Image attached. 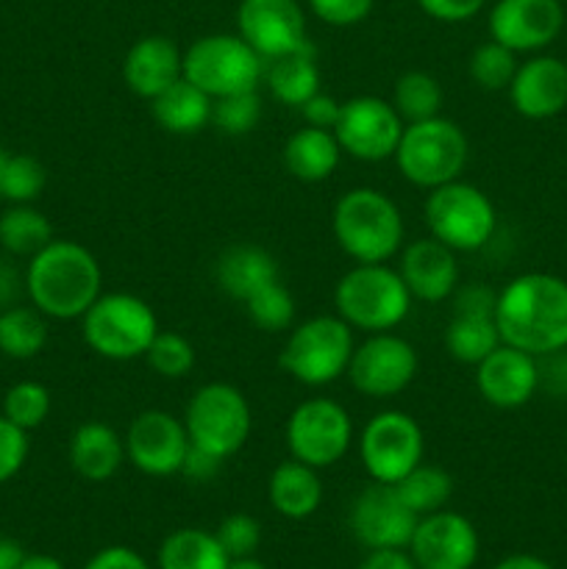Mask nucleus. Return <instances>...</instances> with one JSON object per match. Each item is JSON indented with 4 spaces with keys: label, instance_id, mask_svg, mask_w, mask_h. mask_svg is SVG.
<instances>
[{
    "label": "nucleus",
    "instance_id": "f257e3e1",
    "mask_svg": "<svg viewBox=\"0 0 567 569\" xmlns=\"http://www.w3.org/2000/svg\"><path fill=\"white\" fill-rule=\"evenodd\" d=\"M500 342L523 353L567 350V281L550 272H526L506 283L495 306Z\"/></svg>",
    "mask_w": 567,
    "mask_h": 569
},
{
    "label": "nucleus",
    "instance_id": "f03ea898",
    "mask_svg": "<svg viewBox=\"0 0 567 569\" xmlns=\"http://www.w3.org/2000/svg\"><path fill=\"white\" fill-rule=\"evenodd\" d=\"M22 287L48 320H81L103 295V270L89 248L53 239L28 259Z\"/></svg>",
    "mask_w": 567,
    "mask_h": 569
},
{
    "label": "nucleus",
    "instance_id": "7ed1b4c3",
    "mask_svg": "<svg viewBox=\"0 0 567 569\" xmlns=\"http://www.w3.org/2000/svg\"><path fill=\"white\" fill-rule=\"evenodd\" d=\"M331 231L339 250L354 264H387L400 253L406 239L398 203L387 192L372 187L348 189L337 200Z\"/></svg>",
    "mask_w": 567,
    "mask_h": 569
},
{
    "label": "nucleus",
    "instance_id": "20e7f679",
    "mask_svg": "<svg viewBox=\"0 0 567 569\" xmlns=\"http://www.w3.org/2000/svg\"><path fill=\"white\" fill-rule=\"evenodd\" d=\"M411 292L406 289L398 267L387 264H354L334 289L337 315L354 331L384 333L395 331L409 317Z\"/></svg>",
    "mask_w": 567,
    "mask_h": 569
},
{
    "label": "nucleus",
    "instance_id": "39448f33",
    "mask_svg": "<svg viewBox=\"0 0 567 569\" xmlns=\"http://www.w3.org/2000/svg\"><path fill=\"white\" fill-rule=\"evenodd\" d=\"M356 339L339 315H317L289 328L278 365L292 381L320 389L348 372Z\"/></svg>",
    "mask_w": 567,
    "mask_h": 569
},
{
    "label": "nucleus",
    "instance_id": "423d86ee",
    "mask_svg": "<svg viewBox=\"0 0 567 569\" xmlns=\"http://www.w3.org/2000/svg\"><path fill=\"white\" fill-rule=\"evenodd\" d=\"M392 159L406 181L428 192L461 178L470 159V142L454 120L439 114L431 120L409 122L400 133Z\"/></svg>",
    "mask_w": 567,
    "mask_h": 569
},
{
    "label": "nucleus",
    "instance_id": "0eeeda50",
    "mask_svg": "<svg viewBox=\"0 0 567 569\" xmlns=\"http://www.w3.org/2000/svg\"><path fill=\"white\" fill-rule=\"evenodd\" d=\"M189 445L215 459L228 461L245 448L253 428V411L242 389L226 381H211L195 389L183 411Z\"/></svg>",
    "mask_w": 567,
    "mask_h": 569
},
{
    "label": "nucleus",
    "instance_id": "6e6552de",
    "mask_svg": "<svg viewBox=\"0 0 567 569\" xmlns=\"http://www.w3.org/2000/svg\"><path fill=\"white\" fill-rule=\"evenodd\" d=\"M81 333L100 359L133 361L145 359L159 333V320L137 295L106 292L81 317Z\"/></svg>",
    "mask_w": 567,
    "mask_h": 569
},
{
    "label": "nucleus",
    "instance_id": "1a4fd4ad",
    "mask_svg": "<svg viewBox=\"0 0 567 569\" xmlns=\"http://www.w3.org/2000/svg\"><path fill=\"white\" fill-rule=\"evenodd\" d=\"M422 217H426L428 237L448 244L456 253H476L487 248L498 228V211L493 200L484 194V189L461 178L428 189Z\"/></svg>",
    "mask_w": 567,
    "mask_h": 569
},
{
    "label": "nucleus",
    "instance_id": "9d476101",
    "mask_svg": "<svg viewBox=\"0 0 567 569\" xmlns=\"http://www.w3.org/2000/svg\"><path fill=\"white\" fill-rule=\"evenodd\" d=\"M183 78L209 98L259 89L265 59L239 33H206L183 50Z\"/></svg>",
    "mask_w": 567,
    "mask_h": 569
},
{
    "label": "nucleus",
    "instance_id": "9b49d317",
    "mask_svg": "<svg viewBox=\"0 0 567 569\" xmlns=\"http://www.w3.org/2000/svg\"><path fill=\"white\" fill-rule=\"evenodd\" d=\"M289 459L315 470L342 461L354 445V420L348 409L331 398H306L292 409L284 428Z\"/></svg>",
    "mask_w": 567,
    "mask_h": 569
},
{
    "label": "nucleus",
    "instance_id": "f8f14e48",
    "mask_svg": "<svg viewBox=\"0 0 567 569\" xmlns=\"http://www.w3.org/2000/svg\"><path fill=\"white\" fill-rule=\"evenodd\" d=\"M422 453H426L422 428L406 411H378L361 428L359 459L370 481L398 483L420 465Z\"/></svg>",
    "mask_w": 567,
    "mask_h": 569
},
{
    "label": "nucleus",
    "instance_id": "ddd939ff",
    "mask_svg": "<svg viewBox=\"0 0 567 569\" xmlns=\"http://www.w3.org/2000/svg\"><path fill=\"white\" fill-rule=\"evenodd\" d=\"M420 370V359L409 339L395 331L367 333L361 345H356L345 376L350 387L372 400H389L406 392Z\"/></svg>",
    "mask_w": 567,
    "mask_h": 569
},
{
    "label": "nucleus",
    "instance_id": "4468645a",
    "mask_svg": "<svg viewBox=\"0 0 567 569\" xmlns=\"http://www.w3.org/2000/svg\"><path fill=\"white\" fill-rule=\"evenodd\" d=\"M404 128L406 122L389 100L359 94L342 103L334 137L350 159L384 161L395 156Z\"/></svg>",
    "mask_w": 567,
    "mask_h": 569
},
{
    "label": "nucleus",
    "instance_id": "2eb2a0df",
    "mask_svg": "<svg viewBox=\"0 0 567 569\" xmlns=\"http://www.w3.org/2000/svg\"><path fill=\"white\" fill-rule=\"evenodd\" d=\"M126 459L142 476L170 478L181 476L183 459L189 453V437L183 420L165 409H145L128 422Z\"/></svg>",
    "mask_w": 567,
    "mask_h": 569
},
{
    "label": "nucleus",
    "instance_id": "dca6fc26",
    "mask_svg": "<svg viewBox=\"0 0 567 569\" xmlns=\"http://www.w3.org/2000/svg\"><path fill=\"white\" fill-rule=\"evenodd\" d=\"M237 33L265 61L311 48L298 0H239Z\"/></svg>",
    "mask_w": 567,
    "mask_h": 569
},
{
    "label": "nucleus",
    "instance_id": "f3484780",
    "mask_svg": "<svg viewBox=\"0 0 567 569\" xmlns=\"http://www.w3.org/2000/svg\"><path fill=\"white\" fill-rule=\"evenodd\" d=\"M420 517L400 500L395 483H378L361 489L350 506L348 526L350 533L367 550L409 548Z\"/></svg>",
    "mask_w": 567,
    "mask_h": 569
},
{
    "label": "nucleus",
    "instance_id": "a211bd4d",
    "mask_svg": "<svg viewBox=\"0 0 567 569\" xmlns=\"http://www.w3.org/2000/svg\"><path fill=\"white\" fill-rule=\"evenodd\" d=\"M406 550L417 569H472L478 559V531L467 517L439 509L417 520Z\"/></svg>",
    "mask_w": 567,
    "mask_h": 569
},
{
    "label": "nucleus",
    "instance_id": "6ab92c4d",
    "mask_svg": "<svg viewBox=\"0 0 567 569\" xmlns=\"http://www.w3.org/2000/svg\"><path fill=\"white\" fill-rule=\"evenodd\" d=\"M489 39L515 53H534L554 42L565 26L559 0H498L487 17Z\"/></svg>",
    "mask_w": 567,
    "mask_h": 569
},
{
    "label": "nucleus",
    "instance_id": "aec40b11",
    "mask_svg": "<svg viewBox=\"0 0 567 569\" xmlns=\"http://www.w3.org/2000/svg\"><path fill=\"white\" fill-rule=\"evenodd\" d=\"M472 370L478 395L495 409H520L539 389L537 359L504 342Z\"/></svg>",
    "mask_w": 567,
    "mask_h": 569
},
{
    "label": "nucleus",
    "instance_id": "412c9836",
    "mask_svg": "<svg viewBox=\"0 0 567 569\" xmlns=\"http://www.w3.org/2000/svg\"><path fill=\"white\" fill-rule=\"evenodd\" d=\"M398 272L411 298L420 303H442L459 287V261L456 250L434 237L415 239L400 248Z\"/></svg>",
    "mask_w": 567,
    "mask_h": 569
},
{
    "label": "nucleus",
    "instance_id": "4be33fe9",
    "mask_svg": "<svg viewBox=\"0 0 567 569\" xmlns=\"http://www.w3.org/2000/svg\"><path fill=\"white\" fill-rule=\"evenodd\" d=\"M509 100L526 120H548L567 109V64L556 56H534L517 64Z\"/></svg>",
    "mask_w": 567,
    "mask_h": 569
},
{
    "label": "nucleus",
    "instance_id": "5701e85b",
    "mask_svg": "<svg viewBox=\"0 0 567 569\" xmlns=\"http://www.w3.org/2000/svg\"><path fill=\"white\" fill-rule=\"evenodd\" d=\"M183 78V50L170 37L137 39L122 59V81L137 98L153 100Z\"/></svg>",
    "mask_w": 567,
    "mask_h": 569
},
{
    "label": "nucleus",
    "instance_id": "b1692460",
    "mask_svg": "<svg viewBox=\"0 0 567 569\" xmlns=\"http://www.w3.org/2000/svg\"><path fill=\"white\" fill-rule=\"evenodd\" d=\"M215 278L217 287H220L228 298L237 300V303H245V300L253 298L259 289L281 281V270H278V261L270 250H265L261 244L239 242L217 256Z\"/></svg>",
    "mask_w": 567,
    "mask_h": 569
},
{
    "label": "nucleus",
    "instance_id": "393cba45",
    "mask_svg": "<svg viewBox=\"0 0 567 569\" xmlns=\"http://www.w3.org/2000/svg\"><path fill=\"white\" fill-rule=\"evenodd\" d=\"M67 456H70V467L76 470V476L89 483L109 481L128 461L126 439L115 428L98 420L81 422L72 431Z\"/></svg>",
    "mask_w": 567,
    "mask_h": 569
},
{
    "label": "nucleus",
    "instance_id": "a878e982",
    "mask_svg": "<svg viewBox=\"0 0 567 569\" xmlns=\"http://www.w3.org/2000/svg\"><path fill=\"white\" fill-rule=\"evenodd\" d=\"M267 498L270 506L287 520H306L315 515L322 503L320 470L304 465L298 459H287L270 472L267 481Z\"/></svg>",
    "mask_w": 567,
    "mask_h": 569
},
{
    "label": "nucleus",
    "instance_id": "bb28decb",
    "mask_svg": "<svg viewBox=\"0 0 567 569\" xmlns=\"http://www.w3.org/2000/svg\"><path fill=\"white\" fill-rule=\"evenodd\" d=\"M281 159L292 178L304 183H320L337 172L342 148H339L334 131L304 126L287 139Z\"/></svg>",
    "mask_w": 567,
    "mask_h": 569
},
{
    "label": "nucleus",
    "instance_id": "cd10ccee",
    "mask_svg": "<svg viewBox=\"0 0 567 569\" xmlns=\"http://www.w3.org/2000/svg\"><path fill=\"white\" fill-rule=\"evenodd\" d=\"M211 106H215V98H209L203 89L189 83L187 78L176 81L159 98L150 100L153 120L176 137H189V133H198L206 126H211Z\"/></svg>",
    "mask_w": 567,
    "mask_h": 569
},
{
    "label": "nucleus",
    "instance_id": "c85d7f7f",
    "mask_svg": "<svg viewBox=\"0 0 567 569\" xmlns=\"http://www.w3.org/2000/svg\"><path fill=\"white\" fill-rule=\"evenodd\" d=\"M261 81L267 83V89H270L278 103L300 109L311 94L320 92V67H317L315 48L265 61V78Z\"/></svg>",
    "mask_w": 567,
    "mask_h": 569
},
{
    "label": "nucleus",
    "instance_id": "c756f323",
    "mask_svg": "<svg viewBox=\"0 0 567 569\" xmlns=\"http://www.w3.org/2000/svg\"><path fill=\"white\" fill-rule=\"evenodd\" d=\"M228 553L203 528H178L159 548V569H226Z\"/></svg>",
    "mask_w": 567,
    "mask_h": 569
},
{
    "label": "nucleus",
    "instance_id": "7c9ffc66",
    "mask_svg": "<svg viewBox=\"0 0 567 569\" xmlns=\"http://www.w3.org/2000/svg\"><path fill=\"white\" fill-rule=\"evenodd\" d=\"M48 345V317L37 306H9L0 311V353L14 361L37 359Z\"/></svg>",
    "mask_w": 567,
    "mask_h": 569
},
{
    "label": "nucleus",
    "instance_id": "2f4dec72",
    "mask_svg": "<svg viewBox=\"0 0 567 569\" xmlns=\"http://www.w3.org/2000/svg\"><path fill=\"white\" fill-rule=\"evenodd\" d=\"M500 345L495 315H456L445 328V350L459 365L476 367Z\"/></svg>",
    "mask_w": 567,
    "mask_h": 569
},
{
    "label": "nucleus",
    "instance_id": "473e14b6",
    "mask_svg": "<svg viewBox=\"0 0 567 569\" xmlns=\"http://www.w3.org/2000/svg\"><path fill=\"white\" fill-rule=\"evenodd\" d=\"M50 242H53V226L42 211L33 209V203H11V209L0 214V248L6 253L31 259Z\"/></svg>",
    "mask_w": 567,
    "mask_h": 569
},
{
    "label": "nucleus",
    "instance_id": "72a5a7b5",
    "mask_svg": "<svg viewBox=\"0 0 567 569\" xmlns=\"http://www.w3.org/2000/svg\"><path fill=\"white\" fill-rule=\"evenodd\" d=\"M395 489H398L400 500H404L417 517H426L448 506L450 495H454V478H450L448 470H442V467L420 461L409 476H404L395 483Z\"/></svg>",
    "mask_w": 567,
    "mask_h": 569
},
{
    "label": "nucleus",
    "instance_id": "f704fd0d",
    "mask_svg": "<svg viewBox=\"0 0 567 569\" xmlns=\"http://www.w3.org/2000/svg\"><path fill=\"white\" fill-rule=\"evenodd\" d=\"M389 103L395 106V111H398L406 126L409 122L431 120V117H439V111H442V87H439V81L431 72L409 70L395 81Z\"/></svg>",
    "mask_w": 567,
    "mask_h": 569
},
{
    "label": "nucleus",
    "instance_id": "c9c22d12",
    "mask_svg": "<svg viewBox=\"0 0 567 569\" xmlns=\"http://www.w3.org/2000/svg\"><path fill=\"white\" fill-rule=\"evenodd\" d=\"M242 306L248 311V320L265 333H281L295 326V311H298V306H295L292 292L284 287V281L259 289Z\"/></svg>",
    "mask_w": 567,
    "mask_h": 569
},
{
    "label": "nucleus",
    "instance_id": "e433bc0d",
    "mask_svg": "<svg viewBox=\"0 0 567 569\" xmlns=\"http://www.w3.org/2000/svg\"><path fill=\"white\" fill-rule=\"evenodd\" d=\"M467 70H470L476 87L487 89V92H500V89H509L511 78H515L517 53L489 39V42H481L472 50Z\"/></svg>",
    "mask_w": 567,
    "mask_h": 569
},
{
    "label": "nucleus",
    "instance_id": "4c0bfd02",
    "mask_svg": "<svg viewBox=\"0 0 567 569\" xmlns=\"http://www.w3.org/2000/svg\"><path fill=\"white\" fill-rule=\"evenodd\" d=\"M50 389L39 381H17L3 398V417L31 433L50 417Z\"/></svg>",
    "mask_w": 567,
    "mask_h": 569
},
{
    "label": "nucleus",
    "instance_id": "58836bf2",
    "mask_svg": "<svg viewBox=\"0 0 567 569\" xmlns=\"http://www.w3.org/2000/svg\"><path fill=\"white\" fill-rule=\"evenodd\" d=\"M145 361H148L150 370L159 378H170V381H178V378H187L189 372L195 370V356L192 342H189L183 333L178 331H161L156 333V339L150 342L148 353H145Z\"/></svg>",
    "mask_w": 567,
    "mask_h": 569
},
{
    "label": "nucleus",
    "instance_id": "ea45409f",
    "mask_svg": "<svg viewBox=\"0 0 567 569\" xmlns=\"http://www.w3.org/2000/svg\"><path fill=\"white\" fill-rule=\"evenodd\" d=\"M261 120V94L259 89L250 92H233L215 98L211 106V126L226 137H245L253 131Z\"/></svg>",
    "mask_w": 567,
    "mask_h": 569
},
{
    "label": "nucleus",
    "instance_id": "a19ab883",
    "mask_svg": "<svg viewBox=\"0 0 567 569\" xmlns=\"http://www.w3.org/2000/svg\"><path fill=\"white\" fill-rule=\"evenodd\" d=\"M44 183H48V172H44L42 161L28 153L9 156L0 198H6L9 203H33L42 194Z\"/></svg>",
    "mask_w": 567,
    "mask_h": 569
},
{
    "label": "nucleus",
    "instance_id": "79ce46f5",
    "mask_svg": "<svg viewBox=\"0 0 567 569\" xmlns=\"http://www.w3.org/2000/svg\"><path fill=\"white\" fill-rule=\"evenodd\" d=\"M228 559H250L261 545V526L250 515H228L215 531Z\"/></svg>",
    "mask_w": 567,
    "mask_h": 569
},
{
    "label": "nucleus",
    "instance_id": "37998d69",
    "mask_svg": "<svg viewBox=\"0 0 567 569\" xmlns=\"http://www.w3.org/2000/svg\"><path fill=\"white\" fill-rule=\"evenodd\" d=\"M28 453H31L28 431H22L0 415V487L9 483L26 467Z\"/></svg>",
    "mask_w": 567,
    "mask_h": 569
},
{
    "label": "nucleus",
    "instance_id": "c03bdc74",
    "mask_svg": "<svg viewBox=\"0 0 567 569\" xmlns=\"http://www.w3.org/2000/svg\"><path fill=\"white\" fill-rule=\"evenodd\" d=\"M306 3H309L311 14L326 26L350 28L370 17L376 0H306Z\"/></svg>",
    "mask_w": 567,
    "mask_h": 569
},
{
    "label": "nucleus",
    "instance_id": "a18cd8bd",
    "mask_svg": "<svg viewBox=\"0 0 567 569\" xmlns=\"http://www.w3.org/2000/svg\"><path fill=\"white\" fill-rule=\"evenodd\" d=\"M450 300H454L456 315H495L498 292L484 283H459Z\"/></svg>",
    "mask_w": 567,
    "mask_h": 569
},
{
    "label": "nucleus",
    "instance_id": "49530a36",
    "mask_svg": "<svg viewBox=\"0 0 567 569\" xmlns=\"http://www.w3.org/2000/svg\"><path fill=\"white\" fill-rule=\"evenodd\" d=\"M431 20L439 22H467L487 6V0H417Z\"/></svg>",
    "mask_w": 567,
    "mask_h": 569
},
{
    "label": "nucleus",
    "instance_id": "de8ad7c7",
    "mask_svg": "<svg viewBox=\"0 0 567 569\" xmlns=\"http://www.w3.org/2000/svg\"><path fill=\"white\" fill-rule=\"evenodd\" d=\"M298 111H300V117H304L306 126L334 131V126H337V120H339V111H342V103H339L337 98H331V94L317 92V94H311V98L306 100Z\"/></svg>",
    "mask_w": 567,
    "mask_h": 569
},
{
    "label": "nucleus",
    "instance_id": "09e8293b",
    "mask_svg": "<svg viewBox=\"0 0 567 569\" xmlns=\"http://www.w3.org/2000/svg\"><path fill=\"white\" fill-rule=\"evenodd\" d=\"M83 569H150L142 553L126 545H111V548L98 550Z\"/></svg>",
    "mask_w": 567,
    "mask_h": 569
},
{
    "label": "nucleus",
    "instance_id": "8fccbe9b",
    "mask_svg": "<svg viewBox=\"0 0 567 569\" xmlns=\"http://www.w3.org/2000/svg\"><path fill=\"white\" fill-rule=\"evenodd\" d=\"M220 467H222L220 459H215V456L203 453V450H198L189 445V453H187V459H183L181 476L192 478V481H198V483H206V481H211L217 472H220Z\"/></svg>",
    "mask_w": 567,
    "mask_h": 569
},
{
    "label": "nucleus",
    "instance_id": "3c124183",
    "mask_svg": "<svg viewBox=\"0 0 567 569\" xmlns=\"http://www.w3.org/2000/svg\"><path fill=\"white\" fill-rule=\"evenodd\" d=\"M359 569H417V565L406 548H384L370 550Z\"/></svg>",
    "mask_w": 567,
    "mask_h": 569
},
{
    "label": "nucleus",
    "instance_id": "603ef678",
    "mask_svg": "<svg viewBox=\"0 0 567 569\" xmlns=\"http://www.w3.org/2000/svg\"><path fill=\"white\" fill-rule=\"evenodd\" d=\"M26 550L17 539L0 537V569H20L22 561H26Z\"/></svg>",
    "mask_w": 567,
    "mask_h": 569
},
{
    "label": "nucleus",
    "instance_id": "864d4df0",
    "mask_svg": "<svg viewBox=\"0 0 567 569\" xmlns=\"http://www.w3.org/2000/svg\"><path fill=\"white\" fill-rule=\"evenodd\" d=\"M493 569H554V567H550L545 559H539V556L515 553V556H506V559H500Z\"/></svg>",
    "mask_w": 567,
    "mask_h": 569
},
{
    "label": "nucleus",
    "instance_id": "5fc2aeb1",
    "mask_svg": "<svg viewBox=\"0 0 567 569\" xmlns=\"http://www.w3.org/2000/svg\"><path fill=\"white\" fill-rule=\"evenodd\" d=\"M20 569H64L56 556H48V553H33V556H26V561H22Z\"/></svg>",
    "mask_w": 567,
    "mask_h": 569
},
{
    "label": "nucleus",
    "instance_id": "6e6d98bb",
    "mask_svg": "<svg viewBox=\"0 0 567 569\" xmlns=\"http://www.w3.org/2000/svg\"><path fill=\"white\" fill-rule=\"evenodd\" d=\"M226 569H267V567L261 565V561H256L253 556H250V559H231V561H228Z\"/></svg>",
    "mask_w": 567,
    "mask_h": 569
},
{
    "label": "nucleus",
    "instance_id": "4d7b16f0",
    "mask_svg": "<svg viewBox=\"0 0 567 569\" xmlns=\"http://www.w3.org/2000/svg\"><path fill=\"white\" fill-rule=\"evenodd\" d=\"M9 156L11 153H6V150L0 148V189H3V172H6V164H9Z\"/></svg>",
    "mask_w": 567,
    "mask_h": 569
}]
</instances>
